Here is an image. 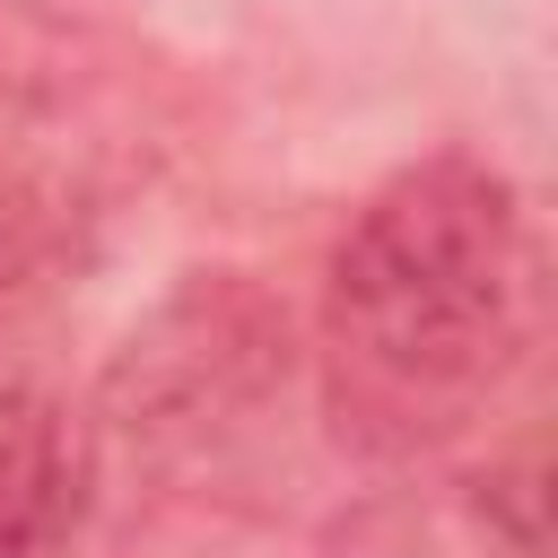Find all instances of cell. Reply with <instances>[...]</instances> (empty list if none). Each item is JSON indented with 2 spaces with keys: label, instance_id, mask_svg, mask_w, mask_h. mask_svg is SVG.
I'll use <instances>...</instances> for the list:
<instances>
[{
  "label": "cell",
  "instance_id": "cell-1",
  "mask_svg": "<svg viewBox=\"0 0 558 558\" xmlns=\"http://www.w3.org/2000/svg\"><path fill=\"white\" fill-rule=\"evenodd\" d=\"M532 296L523 201L480 157H427L392 174L331 253V331L401 392L480 384Z\"/></svg>",
  "mask_w": 558,
  "mask_h": 558
}]
</instances>
